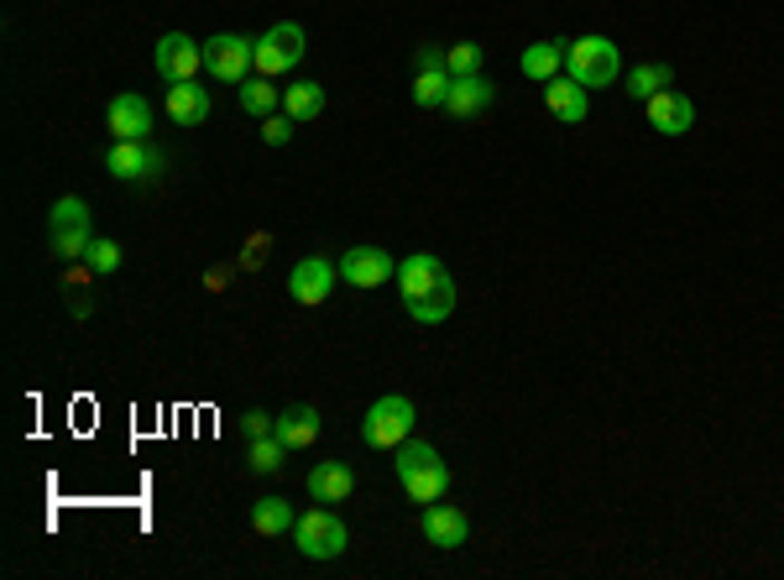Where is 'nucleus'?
I'll use <instances>...</instances> for the list:
<instances>
[{"mask_svg":"<svg viewBox=\"0 0 784 580\" xmlns=\"http://www.w3.org/2000/svg\"><path fill=\"white\" fill-rule=\"evenodd\" d=\"M419 533H424L434 549H461L471 523H465L461 508H450V502H429L424 518H419Z\"/></svg>","mask_w":784,"mask_h":580,"instance_id":"15","label":"nucleus"},{"mask_svg":"<svg viewBox=\"0 0 784 580\" xmlns=\"http://www.w3.org/2000/svg\"><path fill=\"white\" fill-rule=\"evenodd\" d=\"M163 147H153V141H110V153H105V168H110V178H126V184H147V178H157L163 173Z\"/></svg>","mask_w":784,"mask_h":580,"instance_id":"10","label":"nucleus"},{"mask_svg":"<svg viewBox=\"0 0 784 580\" xmlns=\"http://www.w3.org/2000/svg\"><path fill=\"white\" fill-rule=\"evenodd\" d=\"M293 544H298L304 560H341L345 544H351V533H345L341 518L320 502L314 512H304V518L293 523Z\"/></svg>","mask_w":784,"mask_h":580,"instance_id":"4","label":"nucleus"},{"mask_svg":"<svg viewBox=\"0 0 784 580\" xmlns=\"http://www.w3.org/2000/svg\"><path fill=\"white\" fill-rule=\"evenodd\" d=\"M283 450L288 444L277 440V434H262V440H252V450H246V461H252L256 476H273L277 465H283Z\"/></svg>","mask_w":784,"mask_h":580,"instance_id":"27","label":"nucleus"},{"mask_svg":"<svg viewBox=\"0 0 784 580\" xmlns=\"http://www.w3.org/2000/svg\"><path fill=\"white\" fill-rule=\"evenodd\" d=\"M648 105V126L659 131V137H685L690 126H696V105H690V95H680V89H659Z\"/></svg>","mask_w":784,"mask_h":580,"instance_id":"13","label":"nucleus"},{"mask_svg":"<svg viewBox=\"0 0 784 580\" xmlns=\"http://www.w3.org/2000/svg\"><path fill=\"white\" fill-rule=\"evenodd\" d=\"M298 58H304V27L298 21H277L256 37V73L277 79V73L298 69Z\"/></svg>","mask_w":784,"mask_h":580,"instance_id":"8","label":"nucleus"},{"mask_svg":"<svg viewBox=\"0 0 784 580\" xmlns=\"http://www.w3.org/2000/svg\"><path fill=\"white\" fill-rule=\"evenodd\" d=\"M444 69H450V79L477 73L481 69V48H477V42H450V48H444Z\"/></svg>","mask_w":784,"mask_h":580,"instance_id":"28","label":"nucleus"},{"mask_svg":"<svg viewBox=\"0 0 784 580\" xmlns=\"http://www.w3.org/2000/svg\"><path fill=\"white\" fill-rule=\"evenodd\" d=\"M168 116L178 120V126H205L209 120V95L194 79L188 85H168Z\"/></svg>","mask_w":784,"mask_h":580,"instance_id":"20","label":"nucleus"},{"mask_svg":"<svg viewBox=\"0 0 784 580\" xmlns=\"http://www.w3.org/2000/svg\"><path fill=\"white\" fill-rule=\"evenodd\" d=\"M413 434V403L403 393H388L376 397L366 419H361V440L372 444V450H398V444Z\"/></svg>","mask_w":784,"mask_h":580,"instance_id":"5","label":"nucleus"},{"mask_svg":"<svg viewBox=\"0 0 784 580\" xmlns=\"http://www.w3.org/2000/svg\"><path fill=\"white\" fill-rule=\"evenodd\" d=\"M199 69H205V42H194L188 32L157 37V73L168 85H188V79H199Z\"/></svg>","mask_w":784,"mask_h":580,"instance_id":"9","label":"nucleus"},{"mask_svg":"<svg viewBox=\"0 0 784 580\" xmlns=\"http://www.w3.org/2000/svg\"><path fill=\"white\" fill-rule=\"evenodd\" d=\"M398 288H403V304H409V314L419 325H440L455 308V283H450V273L440 267L434 252H413L398 267Z\"/></svg>","mask_w":784,"mask_h":580,"instance_id":"1","label":"nucleus"},{"mask_svg":"<svg viewBox=\"0 0 784 580\" xmlns=\"http://www.w3.org/2000/svg\"><path fill=\"white\" fill-rule=\"evenodd\" d=\"M409 95H413V105H424V110H440L444 95H450V69H444V63H419V73H413Z\"/></svg>","mask_w":784,"mask_h":580,"instance_id":"21","label":"nucleus"},{"mask_svg":"<svg viewBox=\"0 0 784 580\" xmlns=\"http://www.w3.org/2000/svg\"><path fill=\"white\" fill-rule=\"evenodd\" d=\"M335 277H341V267H330L324 256H304V262H293V273H288L293 304L320 308L324 298H330V288H335Z\"/></svg>","mask_w":784,"mask_h":580,"instance_id":"11","label":"nucleus"},{"mask_svg":"<svg viewBox=\"0 0 784 580\" xmlns=\"http://www.w3.org/2000/svg\"><path fill=\"white\" fill-rule=\"evenodd\" d=\"M85 267H89L95 277H110V273L120 267V246H116V240H89Z\"/></svg>","mask_w":784,"mask_h":580,"instance_id":"29","label":"nucleus"},{"mask_svg":"<svg viewBox=\"0 0 784 580\" xmlns=\"http://www.w3.org/2000/svg\"><path fill=\"white\" fill-rule=\"evenodd\" d=\"M205 73L225 79V85L252 79V73H256V37H241V32L205 37Z\"/></svg>","mask_w":784,"mask_h":580,"instance_id":"7","label":"nucleus"},{"mask_svg":"<svg viewBox=\"0 0 784 580\" xmlns=\"http://www.w3.org/2000/svg\"><path fill=\"white\" fill-rule=\"evenodd\" d=\"M545 105H549V116H560L565 126H580V120H586V110H591V105H586V85H576V79H570V73H555V79H549L545 85Z\"/></svg>","mask_w":784,"mask_h":580,"instance_id":"17","label":"nucleus"},{"mask_svg":"<svg viewBox=\"0 0 784 580\" xmlns=\"http://www.w3.org/2000/svg\"><path fill=\"white\" fill-rule=\"evenodd\" d=\"M492 105V85L481 73H465V79H450V95H444V110L455 120H471Z\"/></svg>","mask_w":784,"mask_h":580,"instance_id":"18","label":"nucleus"},{"mask_svg":"<svg viewBox=\"0 0 784 580\" xmlns=\"http://www.w3.org/2000/svg\"><path fill=\"white\" fill-rule=\"evenodd\" d=\"M283 110H288L298 126H304V120H320L324 116V85H314V79L283 85Z\"/></svg>","mask_w":784,"mask_h":580,"instance_id":"22","label":"nucleus"},{"mask_svg":"<svg viewBox=\"0 0 784 580\" xmlns=\"http://www.w3.org/2000/svg\"><path fill=\"white\" fill-rule=\"evenodd\" d=\"M293 126H298V120L288 116V110H283V116H262V141H267V147H288L293 141Z\"/></svg>","mask_w":784,"mask_h":580,"instance_id":"30","label":"nucleus"},{"mask_svg":"<svg viewBox=\"0 0 784 580\" xmlns=\"http://www.w3.org/2000/svg\"><path fill=\"white\" fill-rule=\"evenodd\" d=\"M293 523H298V512L283 497H256L252 502V529L262 539H283V533H293Z\"/></svg>","mask_w":784,"mask_h":580,"instance_id":"19","label":"nucleus"},{"mask_svg":"<svg viewBox=\"0 0 784 580\" xmlns=\"http://www.w3.org/2000/svg\"><path fill=\"white\" fill-rule=\"evenodd\" d=\"M669 79H675V73L665 69V63H638V69L628 73V95L633 100H654V95H659V89H669Z\"/></svg>","mask_w":784,"mask_h":580,"instance_id":"26","label":"nucleus"},{"mask_svg":"<svg viewBox=\"0 0 784 580\" xmlns=\"http://www.w3.org/2000/svg\"><path fill=\"white\" fill-rule=\"evenodd\" d=\"M565 69H570V79L586 89H607L617 85V42H607V37H576V42H565Z\"/></svg>","mask_w":784,"mask_h":580,"instance_id":"3","label":"nucleus"},{"mask_svg":"<svg viewBox=\"0 0 784 580\" xmlns=\"http://www.w3.org/2000/svg\"><path fill=\"white\" fill-rule=\"evenodd\" d=\"M262 256H267V236H252V246H246V262H241V267H262Z\"/></svg>","mask_w":784,"mask_h":580,"instance_id":"32","label":"nucleus"},{"mask_svg":"<svg viewBox=\"0 0 784 580\" xmlns=\"http://www.w3.org/2000/svg\"><path fill=\"white\" fill-rule=\"evenodd\" d=\"M89 209H85V199H58L52 205V220H48V246H52V256L58 262H85V252H89Z\"/></svg>","mask_w":784,"mask_h":580,"instance_id":"6","label":"nucleus"},{"mask_svg":"<svg viewBox=\"0 0 784 580\" xmlns=\"http://www.w3.org/2000/svg\"><path fill=\"white\" fill-rule=\"evenodd\" d=\"M518 63H523V73H529V79H555V73H560V63H565V42H533L529 52H523V58H518Z\"/></svg>","mask_w":784,"mask_h":580,"instance_id":"25","label":"nucleus"},{"mask_svg":"<svg viewBox=\"0 0 784 580\" xmlns=\"http://www.w3.org/2000/svg\"><path fill=\"white\" fill-rule=\"evenodd\" d=\"M241 110H252L256 120L262 116H273L277 110V100H283V95H277V85L273 79H267V73H252V79H241Z\"/></svg>","mask_w":784,"mask_h":580,"instance_id":"24","label":"nucleus"},{"mask_svg":"<svg viewBox=\"0 0 784 580\" xmlns=\"http://www.w3.org/2000/svg\"><path fill=\"white\" fill-rule=\"evenodd\" d=\"M241 429H246L252 440H262V434H277V419L273 413H262V409H252L246 419H241Z\"/></svg>","mask_w":784,"mask_h":580,"instance_id":"31","label":"nucleus"},{"mask_svg":"<svg viewBox=\"0 0 784 580\" xmlns=\"http://www.w3.org/2000/svg\"><path fill=\"white\" fill-rule=\"evenodd\" d=\"M105 120H110V141H147V131H153V105L141 100V95H116L110 110H105Z\"/></svg>","mask_w":784,"mask_h":580,"instance_id":"14","label":"nucleus"},{"mask_svg":"<svg viewBox=\"0 0 784 580\" xmlns=\"http://www.w3.org/2000/svg\"><path fill=\"white\" fill-rule=\"evenodd\" d=\"M398 481H403V492L413 497V502H444V492H450V465L440 461V450L424 440H403L398 444Z\"/></svg>","mask_w":784,"mask_h":580,"instance_id":"2","label":"nucleus"},{"mask_svg":"<svg viewBox=\"0 0 784 580\" xmlns=\"http://www.w3.org/2000/svg\"><path fill=\"white\" fill-rule=\"evenodd\" d=\"M392 273H398V267H392V252H382V246H351V252L341 256V277L351 288H382Z\"/></svg>","mask_w":784,"mask_h":580,"instance_id":"12","label":"nucleus"},{"mask_svg":"<svg viewBox=\"0 0 784 580\" xmlns=\"http://www.w3.org/2000/svg\"><path fill=\"white\" fill-rule=\"evenodd\" d=\"M351 492H356V471L345 461H320L308 471V497L314 502H345Z\"/></svg>","mask_w":784,"mask_h":580,"instance_id":"16","label":"nucleus"},{"mask_svg":"<svg viewBox=\"0 0 784 580\" xmlns=\"http://www.w3.org/2000/svg\"><path fill=\"white\" fill-rule=\"evenodd\" d=\"M320 413L314 409H288L283 419H277V440L288 444V450H308V444L320 440Z\"/></svg>","mask_w":784,"mask_h":580,"instance_id":"23","label":"nucleus"}]
</instances>
